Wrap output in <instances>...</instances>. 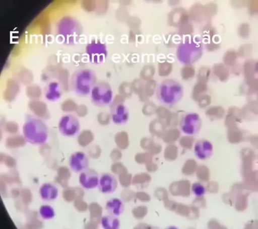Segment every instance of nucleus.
Instances as JSON below:
<instances>
[{
	"label": "nucleus",
	"mask_w": 258,
	"mask_h": 229,
	"mask_svg": "<svg viewBox=\"0 0 258 229\" xmlns=\"http://www.w3.org/2000/svg\"><path fill=\"white\" fill-rule=\"evenodd\" d=\"M23 135L25 140L34 145H42L47 141L49 130L42 120L30 116L23 126Z\"/></svg>",
	"instance_id": "1"
},
{
	"label": "nucleus",
	"mask_w": 258,
	"mask_h": 229,
	"mask_svg": "<svg viewBox=\"0 0 258 229\" xmlns=\"http://www.w3.org/2000/svg\"><path fill=\"white\" fill-rule=\"evenodd\" d=\"M116 178L111 174H104L99 179V187L103 193L109 194L114 192L117 188Z\"/></svg>",
	"instance_id": "14"
},
{
	"label": "nucleus",
	"mask_w": 258,
	"mask_h": 229,
	"mask_svg": "<svg viewBox=\"0 0 258 229\" xmlns=\"http://www.w3.org/2000/svg\"><path fill=\"white\" fill-rule=\"evenodd\" d=\"M79 181L85 189H93L99 185V178L96 172L90 169H87L81 173Z\"/></svg>",
	"instance_id": "13"
},
{
	"label": "nucleus",
	"mask_w": 258,
	"mask_h": 229,
	"mask_svg": "<svg viewBox=\"0 0 258 229\" xmlns=\"http://www.w3.org/2000/svg\"><path fill=\"white\" fill-rule=\"evenodd\" d=\"M110 118L113 123L117 126L125 125L130 118L129 110L123 103L112 104L110 111Z\"/></svg>",
	"instance_id": "10"
},
{
	"label": "nucleus",
	"mask_w": 258,
	"mask_h": 229,
	"mask_svg": "<svg viewBox=\"0 0 258 229\" xmlns=\"http://www.w3.org/2000/svg\"><path fill=\"white\" fill-rule=\"evenodd\" d=\"M179 126L182 134L195 136L200 133L203 126V121L197 113H185L179 119Z\"/></svg>",
	"instance_id": "5"
},
{
	"label": "nucleus",
	"mask_w": 258,
	"mask_h": 229,
	"mask_svg": "<svg viewBox=\"0 0 258 229\" xmlns=\"http://www.w3.org/2000/svg\"><path fill=\"white\" fill-rule=\"evenodd\" d=\"M194 152L198 159L201 161L208 160L213 156V144L206 139H200L194 146Z\"/></svg>",
	"instance_id": "12"
},
{
	"label": "nucleus",
	"mask_w": 258,
	"mask_h": 229,
	"mask_svg": "<svg viewBox=\"0 0 258 229\" xmlns=\"http://www.w3.org/2000/svg\"><path fill=\"white\" fill-rule=\"evenodd\" d=\"M86 51L91 62L95 64L102 63L107 56L106 46L99 41H93L89 44L86 47Z\"/></svg>",
	"instance_id": "9"
},
{
	"label": "nucleus",
	"mask_w": 258,
	"mask_h": 229,
	"mask_svg": "<svg viewBox=\"0 0 258 229\" xmlns=\"http://www.w3.org/2000/svg\"><path fill=\"white\" fill-rule=\"evenodd\" d=\"M166 229H178V228H177V227H174V226H171V227H168Z\"/></svg>",
	"instance_id": "19"
},
{
	"label": "nucleus",
	"mask_w": 258,
	"mask_h": 229,
	"mask_svg": "<svg viewBox=\"0 0 258 229\" xmlns=\"http://www.w3.org/2000/svg\"><path fill=\"white\" fill-rule=\"evenodd\" d=\"M80 128L78 118L73 114H68L63 116L58 122L59 133L64 137H76L79 134Z\"/></svg>",
	"instance_id": "7"
},
{
	"label": "nucleus",
	"mask_w": 258,
	"mask_h": 229,
	"mask_svg": "<svg viewBox=\"0 0 258 229\" xmlns=\"http://www.w3.org/2000/svg\"><path fill=\"white\" fill-rule=\"evenodd\" d=\"M156 93L157 99L161 104L172 107L182 99L184 89L178 81L166 79L157 86Z\"/></svg>",
	"instance_id": "2"
},
{
	"label": "nucleus",
	"mask_w": 258,
	"mask_h": 229,
	"mask_svg": "<svg viewBox=\"0 0 258 229\" xmlns=\"http://www.w3.org/2000/svg\"><path fill=\"white\" fill-rule=\"evenodd\" d=\"M69 165L70 169L75 173H82L90 166V158L86 153L83 151H77L71 155Z\"/></svg>",
	"instance_id": "11"
},
{
	"label": "nucleus",
	"mask_w": 258,
	"mask_h": 229,
	"mask_svg": "<svg viewBox=\"0 0 258 229\" xmlns=\"http://www.w3.org/2000/svg\"><path fill=\"white\" fill-rule=\"evenodd\" d=\"M59 33L67 42H75V39L80 34V27L79 23L74 19H64L60 24Z\"/></svg>",
	"instance_id": "8"
},
{
	"label": "nucleus",
	"mask_w": 258,
	"mask_h": 229,
	"mask_svg": "<svg viewBox=\"0 0 258 229\" xmlns=\"http://www.w3.org/2000/svg\"><path fill=\"white\" fill-rule=\"evenodd\" d=\"M91 101L97 107L105 108L113 101L114 94L110 85L105 81L97 83L91 93Z\"/></svg>",
	"instance_id": "4"
},
{
	"label": "nucleus",
	"mask_w": 258,
	"mask_h": 229,
	"mask_svg": "<svg viewBox=\"0 0 258 229\" xmlns=\"http://www.w3.org/2000/svg\"><path fill=\"white\" fill-rule=\"evenodd\" d=\"M191 191L197 198H203L206 193V187L200 183H194L191 186Z\"/></svg>",
	"instance_id": "17"
},
{
	"label": "nucleus",
	"mask_w": 258,
	"mask_h": 229,
	"mask_svg": "<svg viewBox=\"0 0 258 229\" xmlns=\"http://www.w3.org/2000/svg\"><path fill=\"white\" fill-rule=\"evenodd\" d=\"M40 194L44 199L51 200L55 198L57 190L51 185L45 184L40 189Z\"/></svg>",
	"instance_id": "16"
},
{
	"label": "nucleus",
	"mask_w": 258,
	"mask_h": 229,
	"mask_svg": "<svg viewBox=\"0 0 258 229\" xmlns=\"http://www.w3.org/2000/svg\"><path fill=\"white\" fill-rule=\"evenodd\" d=\"M177 57L180 62L190 64L196 62L200 58L202 49L200 45L192 42H185L179 46L177 51Z\"/></svg>",
	"instance_id": "6"
},
{
	"label": "nucleus",
	"mask_w": 258,
	"mask_h": 229,
	"mask_svg": "<svg viewBox=\"0 0 258 229\" xmlns=\"http://www.w3.org/2000/svg\"><path fill=\"white\" fill-rule=\"evenodd\" d=\"M172 70V65L168 62H164L159 64L158 72L159 75L166 77L169 75Z\"/></svg>",
	"instance_id": "18"
},
{
	"label": "nucleus",
	"mask_w": 258,
	"mask_h": 229,
	"mask_svg": "<svg viewBox=\"0 0 258 229\" xmlns=\"http://www.w3.org/2000/svg\"><path fill=\"white\" fill-rule=\"evenodd\" d=\"M98 83L94 71L85 69L77 71L71 79L72 91L79 97H86L91 94L93 88Z\"/></svg>",
	"instance_id": "3"
},
{
	"label": "nucleus",
	"mask_w": 258,
	"mask_h": 229,
	"mask_svg": "<svg viewBox=\"0 0 258 229\" xmlns=\"http://www.w3.org/2000/svg\"><path fill=\"white\" fill-rule=\"evenodd\" d=\"M62 92L58 83L53 82L48 85L45 91L46 99L50 102L58 101L61 98Z\"/></svg>",
	"instance_id": "15"
}]
</instances>
